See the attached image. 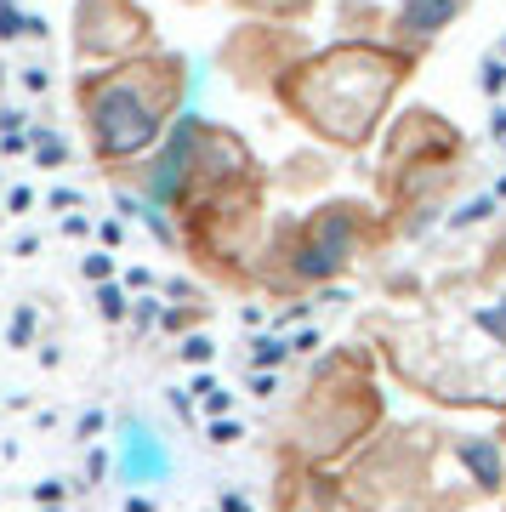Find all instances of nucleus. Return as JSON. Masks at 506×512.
Segmentation results:
<instances>
[{"instance_id":"1","label":"nucleus","mask_w":506,"mask_h":512,"mask_svg":"<svg viewBox=\"0 0 506 512\" xmlns=\"http://www.w3.org/2000/svg\"><path fill=\"white\" fill-rule=\"evenodd\" d=\"M410 69H416V52H404V46L342 40V46H325L319 57L279 74L273 97L308 131H319L325 143L364 148L376 137L393 92L410 80Z\"/></svg>"},{"instance_id":"2","label":"nucleus","mask_w":506,"mask_h":512,"mask_svg":"<svg viewBox=\"0 0 506 512\" xmlns=\"http://www.w3.org/2000/svg\"><path fill=\"white\" fill-rule=\"evenodd\" d=\"M74 97H80V114H86L91 154L103 165L137 160L165 137V120L182 97V57L148 52L120 63V69L80 74Z\"/></svg>"},{"instance_id":"3","label":"nucleus","mask_w":506,"mask_h":512,"mask_svg":"<svg viewBox=\"0 0 506 512\" xmlns=\"http://www.w3.org/2000/svg\"><path fill=\"white\" fill-rule=\"evenodd\" d=\"M359 239H364V205H325L319 217L302 228L296 239V279H336L359 256Z\"/></svg>"},{"instance_id":"5","label":"nucleus","mask_w":506,"mask_h":512,"mask_svg":"<svg viewBox=\"0 0 506 512\" xmlns=\"http://www.w3.org/2000/svg\"><path fill=\"white\" fill-rule=\"evenodd\" d=\"M199 143H205V126L199 120H177V131L165 137V154L154 165V177H148V194L160 205H182L188 200V188L199 177Z\"/></svg>"},{"instance_id":"10","label":"nucleus","mask_w":506,"mask_h":512,"mask_svg":"<svg viewBox=\"0 0 506 512\" xmlns=\"http://www.w3.org/2000/svg\"><path fill=\"white\" fill-rule=\"evenodd\" d=\"M285 359V342H256V365H279Z\"/></svg>"},{"instance_id":"7","label":"nucleus","mask_w":506,"mask_h":512,"mask_svg":"<svg viewBox=\"0 0 506 512\" xmlns=\"http://www.w3.org/2000/svg\"><path fill=\"white\" fill-rule=\"evenodd\" d=\"M165 473V450L154 444L148 427H126V478L131 484H148V478Z\"/></svg>"},{"instance_id":"12","label":"nucleus","mask_w":506,"mask_h":512,"mask_svg":"<svg viewBox=\"0 0 506 512\" xmlns=\"http://www.w3.org/2000/svg\"><path fill=\"white\" fill-rule=\"evenodd\" d=\"M97 302H103V313H109V319H120V313H126V302H120V291H103Z\"/></svg>"},{"instance_id":"4","label":"nucleus","mask_w":506,"mask_h":512,"mask_svg":"<svg viewBox=\"0 0 506 512\" xmlns=\"http://www.w3.org/2000/svg\"><path fill=\"white\" fill-rule=\"evenodd\" d=\"M148 40V18L137 0H80L74 6V52L80 57H126Z\"/></svg>"},{"instance_id":"11","label":"nucleus","mask_w":506,"mask_h":512,"mask_svg":"<svg viewBox=\"0 0 506 512\" xmlns=\"http://www.w3.org/2000/svg\"><path fill=\"white\" fill-rule=\"evenodd\" d=\"M501 86H506V63H489V69H484V92L495 97Z\"/></svg>"},{"instance_id":"6","label":"nucleus","mask_w":506,"mask_h":512,"mask_svg":"<svg viewBox=\"0 0 506 512\" xmlns=\"http://www.w3.org/2000/svg\"><path fill=\"white\" fill-rule=\"evenodd\" d=\"M467 6H472V0H398V12H393V46L421 52V46L444 35V29H450Z\"/></svg>"},{"instance_id":"9","label":"nucleus","mask_w":506,"mask_h":512,"mask_svg":"<svg viewBox=\"0 0 506 512\" xmlns=\"http://www.w3.org/2000/svg\"><path fill=\"white\" fill-rule=\"evenodd\" d=\"M35 160L40 165H63V137H57V131H40L35 137Z\"/></svg>"},{"instance_id":"8","label":"nucleus","mask_w":506,"mask_h":512,"mask_svg":"<svg viewBox=\"0 0 506 512\" xmlns=\"http://www.w3.org/2000/svg\"><path fill=\"white\" fill-rule=\"evenodd\" d=\"M455 456H461V461L472 467V473H478V484H484V490H501V456H495L489 444L461 439V444H455Z\"/></svg>"}]
</instances>
